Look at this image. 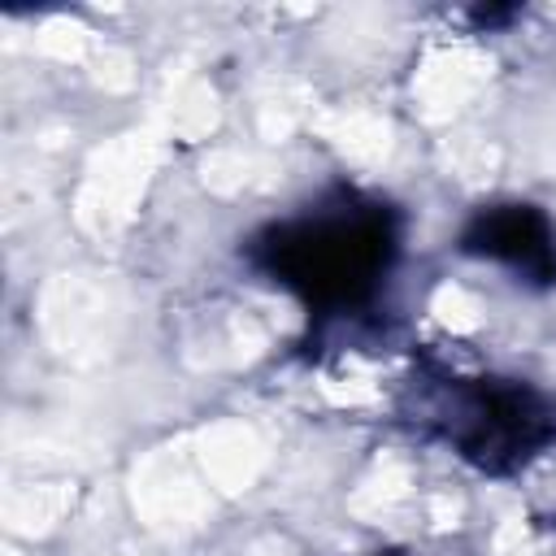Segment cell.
<instances>
[{"mask_svg":"<svg viewBox=\"0 0 556 556\" xmlns=\"http://www.w3.org/2000/svg\"><path fill=\"white\" fill-rule=\"evenodd\" d=\"M400 213L365 191L334 187L308 208L261 226L243 256L248 265L282 287L308 321H352L369 313L400 261Z\"/></svg>","mask_w":556,"mask_h":556,"instance_id":"6da1fadb","label":"cell"},{"mask_svg":"<svg viewBox=\"0 0 556 556\" xmlns=\"http://www.w3.org/2000/svg\"><path fill=\"white\" fill-rule=\"evenodd\" d=\"M408 417L486 478H513L556 447V400L513 374L426 369L413 378Z\"/></svg>","mask_w":556,"mask_h":556,"instance_id":"7a4b0ae2","label":"cell"},{"mask_svg":"<svg viewBox=\"0 0 556 556\" xmlns=\"http://www.w3.org/2000/svg\"><path fill=\"white\" fill-rule=\"evenodd\" d=\"M456 248L504 269L517 287H556V222L530 200H495L465 217Z\"/></svg>","mask_w":556,"mask_h":556,"instance_id":"3957f363","label":"cell"}]
</instances>
